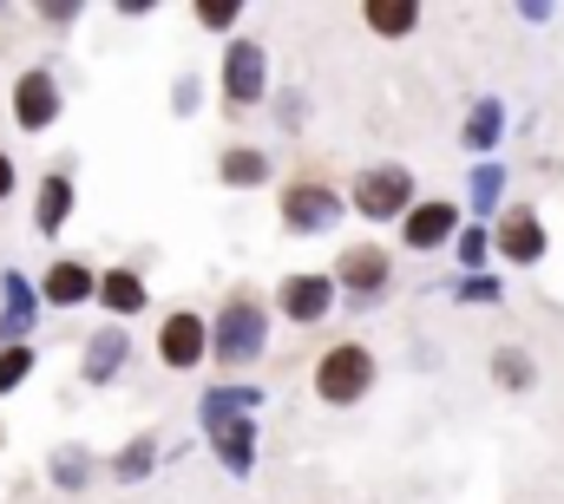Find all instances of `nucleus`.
<instances>
[{"label": "nucleus", "mask_w": 564, "mask_h": 504, "mask_svg": "<svg viewBox=\"0 0 564 504\" xmlns=\"http://www.w3.org/2000/svg\"><path fill=\"white\" fill-rule=\"evenodd\" d=\"M375 348L368 341H335V348H322L315 354V374H308V386H315V399L322 406H361L368 393H375Z\"/></svg>", "instance_id": "f257e3e1"}, {"label": "nucleus", "mask_w": 564, "mask_h": 504, "mask_svg": "<svg viewBox=\"0 0 564 504\" xmlns=\"http://www.w3.org/2000/svg\"><path fill=\"white\" fill-rule=\"evenodd\" d=\"M348 210H361L368 223H401L414 210V171L408 164H368L348 190Z\"/></svg>", "instance_id": "f03ea898"}, {"label": "nucleus", "mask_w": 564, "mask_h": 504, "mask_svg": "<svg viewBox=\"0 0 564 504\" xmlns=\"http://www.w3.org/2000/svg\"><path fill=\"white\" fill-rule=\"evenodd\" d=\"M204 354H210L204 315H197V308H171V315L158 321V361H164L171 374H191V368H204Z\"/></svg>", "instance_id": "7ed1b4c3"}, {"label": "nucleus", "mask_w": 564, "mask_h": 504, "mask_svg": "<svg viewBox=\"0 0 564 504\" xmlns=\"http://www.w3.org/2000/svg\"><path fill=\"white\" fill-rule=\"evenodd\" d=\"M341 210H348V204H341L335 184H322V177H295V184H282V223H289V230H328Z\"/></svg>", "instance_id": "20e7f679"}, {"label": "nucleus", "mask_w": 564, "mask_h": 504, "mask_svg": "<svg viewBox=\"0 0 564 504\" xmlns=\"http://www.w3.org/2000/svg\"><path fill=\"white\" fill-rule=\"evenodd\" d=\"M335 275H282L276 288V308L282 321H295V328H308V321H328L335 315Z\"/></svg>", "instance_id": "39448f33"}, {"label": "nucleus", "mask_w": 564, "mask_h": 504, "mask_svg": "<svg viewBox=\"0 0 564 504\" xmlns=\"http://www.w3.org/2000/svg\"><path fill=\"white\" fill-rule=\"evenodd\" d=\"M263 46L257 40H230V53H224V106L230 112H250L257 99H263Z\"/></svg>", "instance_id": "423d86ee"}, {"label": "nucleus", "mask_w": 564, "mask_h": 504, "mask_svg": "<svg viewBox=\"0 0 564 504\" xmlns=\"http://www.w3.org/2000/svg\"><path fill=\"white\" fill-rule=\"evenodd\" d=\"M335 288H348V295H381L388 288V275H394V255L381 250V243H355V250L335 255Z\"/></svg>", "instance_id": "0eeeda50"}, {"label": "nucleus", "mask_w": 564, "mask_h": 504, "mask_svg": "<svg viewBox=\"0 0 564 504\" xmlns=\"http://www.w3.org/2000/svg\"><path fill=\"white\" fill-rule=\"evenodd\" d=\"M217 348H224V361L263 354V302H257V295H230L224 328H217Z\"/></svg>", "instance_id": "6e6552de"}, {"label": "nucleus", "mask_w": 564, "mask_h": 504, "mask_svg": "<svg viewBox=\"0 0 564 504\" xmlns=\"http://www.w3.org/2000/svg\"><path fill=\"white\" fill-rule=\"evenodd\" d=\"M13 119H20V131H46L59 119V86H53V73H20V79H13Z\"/></svg>", "instance_id": "1a4fd4ad"}, {"label": "nucleus", "mask_w": 564, "mask_h": 504, "mask_svg": "<svg viewBox=\"0 0 564 504\" xmlns=\"http://www.w3.org/2000/svg\"><path fill=\"white\" fill-rule=\"evenodd\" d=\"M453 230H459V204H446V197H426V204H414V210L401 217L408 250H440Z\"/></svg>", "instance_id": "9d476101"}, {"label": "nucleus", "mask_w": 564, "mask_h": 504, "mask_svg": "<svg viewBox=\"0 0 564 504\" xmlns=\"http://www.w3.org/2000/svg\"><path fill=\"white\" fill-rule=\"evenodd\" d=\"M499 255H506V262H545V223H539L525 204L499 217Z\"/></svg>", "instance_id": "9b49d317"}, {"label": "nucleus", "mask_w": 564, "mask_h": 504, "mask_svg": "<svg viewBox=\"0 0 564 504\" xmlns=\"http://www.w3.org/2000/svg\"><path fill=\"white\" fill-rule=\"evenodd\" d=\"M86 295H99V275H93L79 255H59V262L46 269V302H53V308H73V302H86Z\"/></svg>", "instance_id": "f8f14e48"}, {"label": "nucleus", "mask_w": 564, "mask_h": 504, "mask_svg": "<svg viewBox=\"0 0 564 504\" xmlns=\"http://www.w3.org/2000/svg\"><path fill=\"white\" fill-rule=\"evenodd\" d=\"M361 20L375 40H408L421 26V0H361Z\"/></svg>", "instance_id": "ddd939ff"}, {"label": "nucleus", "mask_w": 564, "mask_h": 504, "mask_svg": "<svg viewBox=\"0 0 564 504\" xmlns=\"http://www.w3.org/2000/svg\"><path fill=\"white\" fill-rule=\"evenodd\" d=\"M217 177H224L230 190H250V184H263V177H270V157H263L257 144H224V157H217Z\"/></svg>", "instance_id": "4468645a"}, {"label": "nucleus", "mask_w": 564, "mask_h": 504, "mask_svg": "<svg viewBox=\"0 0 564 504\" xmlns=\"http://www.w3.org/2000/svg\"><path fill=\"white\" fill-rule=\"evenodd\" d=\"M99 302L112 308V315H139L144 308V282L132 269H112V275H99Z\"/></svg>", "instance_id": "2eb2a0df"}, {"label": "nucleus", "mask_w": 564, "mask_h": 504, "mask_svg": "<svg viewBox=\"0 0 564 504\" xmlns=\"http://www.w3.org/2000/svg\"><path fill=\"white\" fill-rule=\"evenodd\" d=\"M66 210H73V184H66V177H59V171H53V177H46V184H40V230H46V237H53V230H59V223H66Z\"/></svg>", "instance_id": "dca6fc26"}, {"label": "nucleus", "mask_w": 564, "mask_h": 504, "mask_svg": "<svg viewBox=\"0 0 564 504\" xmlns=\"http://www.w3.org/2000/svg\"><path fill=\"white\" fill-rule=\"evenodd\" d=\"M492 374H499V386H532L539 368H532L525 348H499V354H492Z\"/></svg>", "instance_id": "f3484780"}, {"label": "nucleus", "mask_w": 564, "mask_h": 504, "mask_svg": "<svg viewBox=\"0 0 564 504\" xmlns=\"http://www.w3.org/2000/svg\"><path fill=\"white\" fill-rule=\"evenodd\" d=\"M26 374H33V354L26 348H0V393H13Z\"/></svg>", "instance_id": "a211bd4d"}, {"label": "nucleus", "mask_w": 564, "mask_h": 504, "mask_svg": "<svg viewBox=\"0 0 564 504\" xmlns=\"http://www.w3.org/2000/svg\"><path fill=\"white\" fill-rule=\"evenodd\" d=\"M237 0H197V26H237Z\"/></svg>", "instance_id": "6ab92c4d"}, {"label": "nucleus", "mask_w": 564, "mask_h": 504, "mask_svg": "<svg viewBox=\"0 0 564 504\" xmlns=\"http://www.w3.org/2000/svg\"><path fill=\"white\" fill-rule=\"evenodd\" d=\"M144 459H151V446H144V439H139V446H132V452L119 459V472H126V479H139V472H144Z\"/></svg>", "instance_id": "aec40b11"}, {"label": "nucleus", "mask_w": 564, "mask_h": 504, "mask_svg": "<svg viewBox=\"0 0 564 504\" xmlns=\"http://www.w3.org/2000/svg\"><path fill=\"white\" fill-rule=\"evenodd\" d=\"M7 197H13V157L0 151V204H7Z\"/></svg>", "instance_id": "412c9836"}]
</instances>
